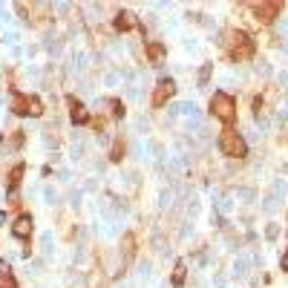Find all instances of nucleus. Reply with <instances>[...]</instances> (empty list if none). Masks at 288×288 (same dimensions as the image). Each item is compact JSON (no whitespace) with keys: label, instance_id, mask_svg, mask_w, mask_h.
Listing matches in <instances>:
<instances>
[{"label":"nucleus","instance_id":"1","mask_svg":"<svg viewBox=\"0 0 288 288\" xmlns=\"http://www.w3.org/2000/svg\"><path fill=\"white\" fill-rule=\"evenodd\" d=\"M225 43H228V55L233 58V61H251L254 52H257V43H254L251 35L242 32V29H230Z\"/></svg>","mask_w":288,"mask_h":288},{"label":"nucleus","instance_id":"2","mask_svg":"<svg viewBox=\"0 0 288 288\" xmlns=\"http://www.w3.org/2000/svg\"><path fill=\"white\" fill-rule=\"evenodd\" d=\"M210 115L219 118L225 127H230V124L237 121V101L230 98L228 93H213V98H210Z\"/></svg>","mask_w":288,"mask_h":288},{"label":"nucleus","instance_id":"3","mask_svg":"<svg viewBox=\"0 0 288 288\" xmlns=\"http://www.w3.org/2000/svg\"><path fill=\"white\" fill-rule=\"evenodd\" d=\"M219 150L230 158H245L248 156V144H245V138L233 127H225L222 136H219Z\"/></svg>","mask_w":288,"mask_h":288},{"label":"nucleus","instance_id":"4","mask_svg":"<svg viewBox=\"0 0 288 288\" xmlns=\"http://www.w3.org/2000/svg\"><path fill=\"white\" fill-rule=\"evenodd\" d=\"M12 113L14 115H32V118H41L43 115V104L38 95H26V93H12Z\"/></svg>","mask_w":288,"mask_h":288},{"label":"nucleus","instance_id":"5","mask_svg":"<svg viewBox=\"0 0 288 288\" xmlns=\"http://www.w3.org/2000/svg\"><path fill=\"white\" fill-rule=\"evenodd\" d=\"M280 12H282V3H280V0H268V3H254V14H257V21L262 23V26L274 23V17H280Z\"/></svg>","mask_w":288,"mask_h":288},{"label":"nucleus","instance_id":"6","mask_svg":"<svg viewBox=\"0 0 288 288\" xmlns=\"http://www.w3.org/2000/svg\"><path fill=\"white\" fill-rule=\"evenodd\" d=\"M173 95H176V81H173V78H161L156 84V89H153V98L150 101H153V107H165Z\"/></svg>","mask_w":288,"mask_h":288},{"label":"nucleus","instance_id":"7","mask_svg":"<svg viewBox=\"0 0 288 288\" xmlns=\"http://www.w3.org/2000/svg\"><path fill=\"white\" fill-rule=\"evenodd\" d=\"M66 107H69V118L75 124H89V113H86V107L75 95H66Z\"/></svg>","mask_w":288,"mask_h":288},{"label":"nucleus","instance_id":"8","mask_svg":"<svg viewBox=\"0 0 288 288\" xmlns=\"http://www.w3.org/2000/svg\"><path fill=\"white\" fill-rule=\"evenodd\" d=\"M113 26H115V32H130V29H141V23H138V17L133 12H118Z\"/></svg>","mask_w":288,"mask_h":288},{"label":"nucleus","instance_id":"9","mask_svg":"<svg viewBox=\"0 0 288 288\" xmlns=\"http://www.w3.org/2000/svg\"><path fill=\"white\" fill-rule=\"evenodd\" d=\"M12 233L17 239H29V237H32V216H29V213L17 216V219L12 222Z\"/></svg>","mask_w":288,"mask_h":288},{"label":"nucleus","instance_id":"10","mask_svg":"<svg viewBox=\"0 0 288 288\" xmlns=\"http://www.w3.org/2000/svg\"><path fill=\"white\" fill-rule=\"evenodd\" d=\"M121 254H124V262H133V259H136V254H138V242H136V233H133V230H127V233H124L121 237Z\"/></svg>","mask_w":288,"mask_h":288},{"label":"nucleus","instance_id":"11","mask_svg":"<svg viewBox=\"0 0 288 288\" xmlns=\"http://www.w3.org/2000/svg\"><path fill=\"white\" fill-rule=\"evenodd\" d=\"M144 52H147V58H150V64H153V66L165 61V46H161V43H156V41L147 43V46H144Z\"/></svg>","mask_w":288,"mask_h":288},{"label":"nucleus","instance_id":"12","mask_svg":"<svg viewBox=\"0 0 288 288\" xmlns=\"http://www.w3.org/2000/svg\"><path fill=\"white\" fill-rule=\"evenodd\" d=\"M185 280H187V265H185V259H179L176 265H173V274H170V282L176 288H182L185 285Z\"/></svg>","mask_w":288,"mask_h":288},{"label":"nucleus","instance_id":"13","mask_svg":"<svg viewBox=\"0 0 288 288\" xmlns=\"http://www.w3.org/2000/svg\"><path fill=\"white\" fill-rule=\"evenodd\" d=\"M0 288H17V280H14V274L12 268L0 259Z\"/></svg>","mask_w":288,"mask_h":288},{"label":"nucleus","instance_id":"14","mask_svg":"<svg viewBox=\"0 0 288 288\" xmlns=\"http://www.w3.org/2000/svg\"><path fill=\"white\" fill-rule=\"evenodd\" d=\"M23 173H26V167L23 165H14L12 170H9V190H17V187H21V182H23Z\"/></svg>","mask_w":288,"mask_h":288},{"label":"nucleus","instance_id":"15","mask_svg":"<svg viewBox=\"0 0 288 288\" xmlns=\"http://www.w3.org/2000/svg\"><path fill=\"white\" fill-rule=\"evenodd\" d=\"M124 150H127V147H124V141H121V138H115V141H113V150H110V161H113V165H118V161L124 158Z\"/></svg>","mask_w":288,"mask_h":288},{"label":"nucleus","instance_id":"16","mask_svg":"<svg viewBox=\"0 0 288 288\" xmlns=\"http://www.w3.org/2000/svg\"><path fill=\"white\" fill-rule=\"evenodd\" d=\"M110 113H113V118H124V113H127V107H124L118 98H110Z\"/></svg>","mask_w":288,"mask_h":288},{"label":"nucleus","instance_id":"17","mask_svg":"<svg viewBox=\"0 0 288 288\" xmlns=\"http://www.w3.org/2000/svg\"><path fill=\"white\" fill-rule=\"evenodd\" d=\"M210 72H213V64H205V66H202V72H199V84H202V86L208 84V78H210Z\"/></svg>","mask_w":288,"mask_h":288},{"label":"nucleus","instance_id":"18","mask_svg":"<svg viewBox=\"0 0 288 288\" xmlns=\"http://www.w3.org/2000/svg\"><path fill=\"white\" fill-rule=\"evenodd\" d=\"M23 144V130H14V136H12V147H21Z\"/></svg>","mask_w":288,"mask_h":288},{"label":"nucleus","instance_id":"19","mask_svg":"<svg viewBox=\"0 0 288 288\" xmlns=\"http://www.w3.org/2000/svg\"><path fill=\"white\" fill-rule=\"evenodd\" d=\"M89 124H93V130H104L107 127V118H89Z\"/></svg>","mask_w":288,"mask_h":288},{"label":"nucleus","instance_id":"20","mask_svg":"<svg viewBox=\"0 0 288 288\" xmlns=\"http://www.w3.org/2000/svg\"><path fill=\"white\" fill-rule=\"evenodd\" d=\"M282 268H285V271H288V251L282 254Z\"/></svg>","mask_w":288,"mask_h":288},{"label":"nucleus","instance_id":"21","mask_svg":"<svg viewBox=\"0 0 288 288\" xmlns=\"http://www.w3.org/2000/svg\"><path fill=\"white\" fill-rule=\"evenodd\" d=\"M3 222H6V213H3V210H0V225H3Z\"/></svg>","mask_w":288,"mask_h":288}]
</instances>
